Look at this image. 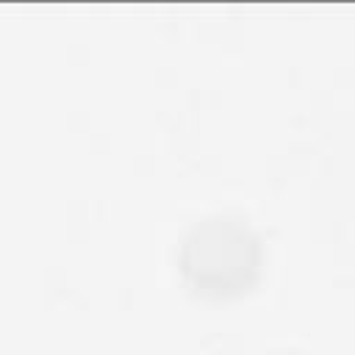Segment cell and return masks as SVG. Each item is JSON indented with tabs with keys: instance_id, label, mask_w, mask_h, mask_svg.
I'll list each match as a JSON object with an SVG mask.
<instances>
[{
	"instance_id": "cell-1",
	"label": "cell",
	"mask_w": 355,
	"mask_h": 355,
	"mask_svg": "<svg viewBox=\"0 0 355 355\" xmlns=\"http://www.w3.org/2000/svg\"><path fill=\"white\" fill-rule=\"evenodd\" d=\"M263 239L252 222L233 211L194 219L178 241V272L186 288L205 300H236L263 275Z\"/></svg>"
},
{
	"instance_id": "cell-2",
	"label": "cell",
	"mask_w": 355,
	"mask_h": 355,
	"mask_svg": "<svg viewBox=\"0 0 355 355\" xmlns=\"http://www.w3.org/2000/svg\"><path fill=\"white\" fill-rule=\"evenodd\" d=\"M277 355H308V352H277Z\"/></svg>"
}]
</instances>
